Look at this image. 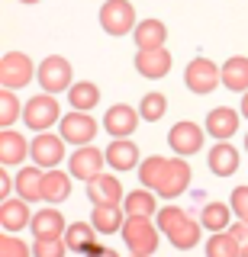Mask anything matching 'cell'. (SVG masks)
<instances>
[{"label":"cell","mask_w":248,"mask_h":257,"mask_svg":"<svg viewBox=\"0 0 248 257\" xmlns=\"http://www.w3.org/2000/svg\"><path fill=\"white\" fill-rule=\"evenodd\" d=\"M68 244L65 238H36L33 244V257H65Z\"/></svg>","instance_id":"36"},{"label":"cell","mask_w":248,"mask_h":257,"mask_svg":"<svg viewBox=\"0 0 248 257\" xmlns=\"http://www.w3.org/2000/svg\"><path fill=\"white\" fill-rule=\"evenodd\" d=\"M242 116L248 119V90H245V96H242Z\"/></svg>","instance_id":"42"},{"label":"cell","mask_w":248,"mask_h":257,"mask_svg":"<svg viewBox=\"0 0 248 257\" xmlns=\"http://www.w3.org/2000/svg\"><path fill=\"white\" fill-rule=\"evenodd\" d=\"M229 235L235 238V244H238V257H248V222H235L229 228Z\"/></svg>","instance_id":"39"},{"label":"cell","mask_w":248,"mask_h":257,"mask_svg":"<svg viewBox=\"0 0 248 257\" xmlns=\"http://www.w3.org/2000/svg\"><path fill=\"white\" fill-rule=\"evenodd\" d=\"M245 151H248V132H245Z\"/></svg>","instance_id":"44"},{"label":"cell","mask_w":248,"mask_h":257,"mask_svg":"<svg viewBox=\"0 0 248 257\" xmlns=\"http://www.w3.org/2000/svg\"><path fill=\"white\" fill-rule=\"evenodd\" d=\"M71 196V174L65 171H45L42 177V199L45 203H65V199Z\"/></svg>","instance_id":"22"},{"label":"cell","mask_w":248,"mask_h":257,"mask_svg":"<svg viewBox=\"0 0 248 257\" xmlns=\"http://www.w3.org/2000/svg\"><path fill=\"white\" fill-rule=\"evenodd\" d=\"M23 122H26L33 132H45L58 122V100L52 93H39L23 106Z\"/></svg>","instance_id":"4"},{"label":"cell","mask_w":248,"mask_h":257,"mask_svg":"<svg viewBox=\"0 0 248 257\" xmlns=\"http://www.w3.org/2000/svg\"><path fill=\"white\" fill-rule=\"evenodd\" d=\"M200 228H203L200 222L184 219L178 228H174L171 235H168V241H171V244L178 247V251H190V247H197V244H200Z\"/></svg>","instance_id":"31"},{"label":"cell","mask_w":248,"mask_h":257,"mask_svg":"<svg viewBox=\"0 0 248 257\" xmlns=\"http://www.w3.org/2000/svg\"><path fill=\"white\" fill-rule=\"evenodd\" d=\"M100 26L107 36H126L135 32V7L129 0H107L100 7Z\"/></svg>","instance_id":"2"},{"label":"cell","mask_w":248,"mask_h":257,"mask_svg":"<svg viewBox=\"0 0 248 257\" xmlns=\"http://www.w3.org/2000/svg\"><path fill=\"white\" fill-rule=\"evenodd\" d=\"M26 155H29L26 139H23L20 132L4 128V132H0V161H4V167H7V164H20Z\"/></svg>","instance_id":"25"},{"label":"cell","mask_w":248,"mask_h":257,"mask_svg":"<svg viewBox=\"0 0 248 257\" xmlns=\"http://www.w3.org/2000/svg\"><path fill=\"white\" fill-rule=\"evenodd\" d=\"M20 112H23V109H20L17 93L4 87V90H0V128H10V125L20 119Z\"/></svg>","instance_id":"34"},{"label":"cell","mask_w":248,"mask_h":257,"mask_svg":"<svg viewBox=\"0 0 248 257\" xmlns=\"http://www.w3.org/2000/svg\"><path fill=\"white\" fill-rule=\"evenodd\" d=\"M139 112L132 106H126V103H116V106L107 109V116H103V128H107L113 139H129L135 132V125H139Z\"/></svg>","instance_id":"12"},{"label":"cell","mask_w":248,"mask_h":257,"mask_svg":"<svg viewBox=\"0 0 248 257\" xmlns=\"http://www.w3.org/2000/svg\"><path fill=\"white\" fill-rule=\"evenodd\" d=\"M61 139L71 142V145H77V148H84V145H91V139L97 135V122H94L87 112H68V116H61Z\"/></svg>","instance_id":"10"},{"label":"cell","mask_w":248,"mask_h":257,"mask_svg":"<svg viewBox=\"0 0 248 257\" xmlns=\"http://www.w3.org/2000/svg\"><path fill=\"white\" fill-rule=\"evenodd\" d=\"M42 177H45V171H39V167H23V171L17 174L20 199H26V203H39V199H42Z\"/></svg>","instance_id":"26"},{"label":"cell","mask_w":248,"mask_h":257,"mask_svg":"<svg viewBox=\"0 0 248 257\" xmlns=\"http://www.w3.org/2000/svg\"><path fill=\"white\" fill-rule=\"evenodd\" d=\"M119 235H123L126 247L139 257H151L158 247V225H151V219H145V215H126Z\"/></svg>","instance_id":"1"},{"label":"cell","mask_w":248,"mask_h":257,"mask_svg":"<svg viewBox=\"0 0 248 257\" xmlns=\"http://www.w3.org/2000/svg\"><path fill=\"white\" fill-rule=\"evenodd\" d=\"M206 257H238V244L229 231H216L206 241Z\"/></svg>","instance_id":"33"},{"label":"cell","mask_w":248,"mask_h":257,"mask_svg":"<svg viewBox=\"0 0 248 257\" xmlns=\"http://www.w3.org/2000/svg\"><path fill=\"white\" fill-rule=\"evenodd\" d=\"M10 187H17V180H10L7 177V167H4V174H0V196L7 199V193H10Z\"/></svg>","instance_id":"40"},{"label":"cell","mask_w":248,"mask_h":257,"mask_svg":"<svg viewBox=\"0 0 248 257\" xmlns=\"http://www.w3.org/2000/svg\"><path fill=\"white\" fill-rule=\"evenodd\" d=\"M203 128L194 125V122H178L171 125V132H168V145H171V151L178 158H190L197 155L200 148H203Z\"/></svg>","instance_id":"8"},{"label":"cell","mask_w":248,"mask_h":257,"mask_svg":"<svg viewBox=\"0 0 248 257\" xmlns=\"http://www.w3.org/2000/svg\"><path fill=\"white\" fill-rule=\"evenodd\" d=\"M123 222H126L123 206H94V212H91V225L100 235H116V231H123Z\"/></svg>","instance_id":"19"},{"label":"cell","mask_w":248,"mask_h":257,"mask_svg":"<svg viewBox=\"0 0 248 257\" xmlns=\"http://www.w3.org/2000/svg\"><path fill=\"white\" fill-rule=\"evenodd\" d=\"M190 183V164L184 158H168V174H164V183L158 187V196L164 199H178Z\"/></svg>","instance_id":"14"},{"label":"cell","mask_w":248,"mask_h":257,"mask_svg":"<svg viewBox=\"0 0 248 257\" xmlns=\"http://www.w3.org/2000/svg\"><path fill=\"white\" fill-rule=\"evenodd\" d=\"M87 199H91L94 206H119L126 199V193H123V183H119L116 177L100 174L87 183Z\"/></svg>","instance_id":"11"},{"label":"cell","mask_w":248,"mask_h":257,"mask_svg":"<svg viewBox=\"0 0 248 257\" xmlns=\"http://www.w3.org/2000/svg\"><path fill=\"white\" fill-rule=\"evenodd\" d=\"M103 155H107V164L113 167V171H132V167L139 164V148H135V142H129V139L110 142V148L103 151Z\"/></svg>","instance_id":"17"},{"label":"cell","mask_w":248,"mask_h":257,"mask_svg":"<svg viewBox=\"0 0 248 257\" xmlns=\"http://www.w3.org/2000/svg\"><path fill=\"white\" fill-rule=\"evenodd\" d=\"M168 39V26L161 20H142L135 26V48L139 52H148V48H164Z\"/></svg>","instance_id":"20"},{"label":"cell","mask_w":248,"mask_h":257,"mask_svg":"<svg viewBox=\"0 0 248 257\" xmlns=\"http://www.w3.org/2000/svg\"><path fill=\"white\" fill-rule=\"evenodd\" d=\"M36 77H39V84H42L45 93L71 90V64L61 58V55H52V58H45V61L36 68Z\"/></svg>","instance_id":"6"},{"label":"cell","mask_w":248,"mask_h":257,"mask_svg":"<svg viewBox=\"0 0 248 257\" xmlns=\"http://www.w3.org/2000/svg\"><path fill=\"white\" fill-rule=\"evenodd\" d=\"M184 84H187L190 93H213L216 87L222 84V68H216L210 58H194L184 71Z\"/></svg>","instance_id":"3"},{"label":"cell","mask_w":248,"mask_h":257,"mask_svg":"<svg viewBox=\"0 0 248 257\" xmlns=\"http://www.w3.org/2000/svg\"><path fill=\"white\" fill-rule=\"evenodd\" d=\"M0 225H4V231H20L29 225V206L26 199H4L0 203Z\"/></svg>","instance_id":"23"},{"label":"cell","mask_w":248,"mask_h":257,"mask_svg":"<svg viewBox=\"0 0 248 257\" xmlns=\"http://www.w3.org/2000/svg\"><path fill=\"white\" fill-rule=\"evenodd\" d=\"M68 225H65V215L58 209H39L33 215V235L36 238H65Z\"/></svg>","instance_id":"16"},{"label":"cell","mask_w":248,"mask_h":257,"mask_svg":"<svg viewBox=\"0 0 248 257\" xmlns=\"http://www.w3.org/2000/svg\"><path fill=\"white\" fill-rule=\"evenodd\" d=\"M0 257H29V244L4 231V238H0Z\"/></svg>","instance_id":"37"},{"label":"cell","mask_w":248,"mask_h":257,"mask_svg":"<svg viewBox=\"0 0 248 257\" xmlns=\"http://www.w3.org/2000/svg\"><path fill=\"white\" fill-rule=\"evenodd\" d=\"M103 161H107V155H103V151L91 148V145H84V148H77L74 155L68 158V171H71V177L91 183L94 177L103 174Z\"/></svg>","instance_id":"9"},{"label":"cell","mask_w":248,"mask_h":257,"mask_svg":"<svg viewBox=\"0 0 248 257\" xmlns=\"http://www.w3.org/2000/svg\"><path fill=\"white\" fill-rule=\"evenodd\" d=\"M222 84H226L232 93L248 90V58L245 55H235V58H229L222 64Z\"/></svg>","instance_id":"24"},{"label":"cell","mask_w":248,"mask_h":257,"mask_svg":"<svg viewBox=\"0 0 248 257\" xmlns=\"http://www.w3.org/2000/svg\"><path fill=\"white\" fill-rule=\"evenodd\" d=\"M68 103L77 112H91L100 103V87L91 84V80H77V84H71V90H68Z\"/></svg>","instance_id":"27"},{"label":"cell","mask_w":248,"mask_h":257,"mask_svg":"<svg viewBox=\"0 0 248 257\" xmlns=\"http://www.w3.org/2000/svg\"><path fill=\"white\" fill-rule=\"evenodd\" d=\"M29 155H33V164L36 167H45V171H55L65 158V139L61 135H52V132H39L33 145H29Z\"/></svg>","instance_id":"5"},{"label":"cell","mask_w":248,"mask_h":257,"mask_svg":"<svg viewBox=\"0 0 248 257\" xmlns=\"http://www.w3.org/2000/svg\"><path fill=\"white\" fill-rule=\"evenodd\" d=\"M123 209H126V215H145V219L158 215V203H155V196H151V190H132V193H126Z\"/></svg>","instance_id":"28"},{"label":"cell","mask_w":248,"mask_h":257,"mask_svg":"<svg viewBox=\"0 0 248 257\" xmlns=\"http://www.w3.org/2000/svg\"><path fill=\"white\" fill-rule=\"evenodd\" d=\"M206 164H210V171L216 177H232V174L238 171V151L232 148L229 142H219V145H213Z\"/></svg>","instance_id":"21"},{"label":"cell","mask_w":248,"mask_h":257,"mask_svg":"<svg viewBox=\"0 0 248 257\" xmlns=\"http://www.w3.org/2000/svg\"><path fill=\"white\" fill-rule=\"evenodd\" d=\"M20 4H39V0H20Z\"/></svg>","instance_id":"43"},{"label":"cell","mask_w":248,"mask_h":257,"mask_svg":"<svg viewBox=\"0 0 248 257\" xmlns=\"http://www.w3.org/2000/svg\"><path fill=\"white\" fill-rule=\"evenodd\" d=\"M206 132H210L213 139H219V142L232 139V135L238 132V112L232 109V106L210 109V116H206Z\"/></svg>","instance_id":"15"},{"label":"cell","mask_w":248,"mask_h":257,"mask_svg":"<svg viewBox=\"0 0 248 257\" xmlns=\"http://www.w3.org/2000/svg\"><path fill=\"white\" fill-rule=\"evenodd\" d=\"M87 257H119V254L113 251V247H100V244H97V247H94V251L87 254Z\"/></svg>","instance_id":"41"},{"label":"cell","mask_w":248,"mask_h":257,"mask_svg":"<svg viewBox=\"0 0 248 257\" xmlns=\"http://www.w3.org/2000/svg\"><path fill=\"white\" fill-rule=\"evenodd\" d=\"M97 235L100 231L94 228L91 222H74V225H68V231H65V244H68V251L91 254L94 247H97Z\"/></svg>","instance_id":"18"},{"label":"cell","mask_w":248,"mask_h":257,"mask_svg":"<svg viewBox=\"0 0 248 257\" xmlns=\"http://www.w3.org/2000/svg\"><path fill=\"white\" fill-rule=\"evenodd\" d=\"M132 257H139V254H132Z\"/></svg>","instance_id":"45"},{"label":"cell","mask_w":248,"mask_h":257,"mask_svg":"<svg viewBox=\"0 0 248 257\" xmlns=\"http://www.w3.org/2000/svg\"><path fill=\"white\" fill-rule=\"evenodd\" d=\"M171 52L168 48H148V52H139L135 55V71H139L142 77H148V80H158V77H164L168 71H171Z\"/></svg>","instance_id":"13"},{"label":"cell","mask_w":248,"mask_h":257,"mask_svg":"<svg viewBox=\"0 0 248 257\" xmlns=\"http://www.w3.org/2000/svg\"><path fill=\"white\" fill-rule=\"evenodd\" d=\"M168 112V100H164V93H145L142 96V103H139V116L145 119V122H158Z\"/></svg>","instance_id":"32"},{"label":"cell","mask_w":248,"mask_h":257,"mask_svg":"<svg viewBox=\"0 0 248 257\" xmlns=\"http://www.w3.org/2000/svg\"><path fill=\"white\" fill-rule=\"evenodd\" d=\"M229 203H232V212L238 215V222H248V187H235Z\"/></svg>","instance_id":"38"},{"label":"cell","mask_w":248,"mask_h":257,"mask_svg":"<svg viewBox=\"0 0 248 257\" xmlns=\"http://www.w3.org/2000/svg\"><path fill=\"white\" fill-rule=\"evenodd\" d=\"M158 231H164V235H171L174 228H178V225L187 219V212H184L181 206H164V209H158Z\"/></svg>","instance_id":"35"},{"label":"cell","mask_w":248,"mask_h":257,"mask_svg":"<svg viewBox=\"0 0 248 257\" xmlns=\"http://www.w3.org/2000/svg\"><path fill=\"white\" fill-rule=\"evenodd\" d=\"M229 215H232V206H226V203H206L203 212H200V225L210 228L213 235H216V231H226L229 228Z\"/></svg>","instance_id":"29"},{"label":"cell","mask_w":248,"mask_h":257,"mask_svg":"<svg viewBox=\"0 0 248 257\" xmlns=\"http://www.w3.org/2000/svg\"><path fill=\"white\" fill-rule=\"evenodd\" d=\"M33 80V61L23 52H7L4 61H0V84L7 90H20Z\"/></svg>","instance_id":"7"},{"label":"cell","mask_w":248,"mask_h":257,"mask_svg":"<svg viewBox=\"0 0 248 257\" xmlns=\"http://www.w3.org/2000/svg\"><path fill=\"white\" fill-rule=\"evenodd\" d=\"M164 174H168V158H145L139 164V180L145 183V190H155L164 183Z\"/></svg>","instance_id":"30"}]
</instances>
